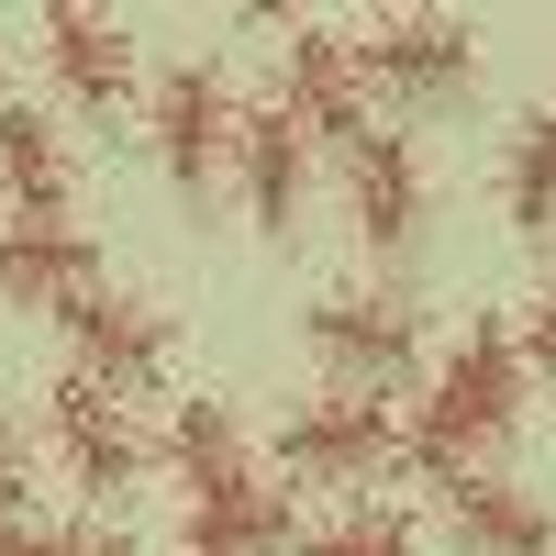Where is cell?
I'll return each instance as SVG.
<instances>
[{
  "mask_svg": "<svg viewBox=\"0 0 556 556\" xmlns=\"http://www.w3.org/2000/svg\"><path fill=\"white\" fill-rule=\"evenodd\" d=\"M245 456H256V424H245L223 390H178V401H167V424H156V468H167L178 490L245 468Z\"/></svg>",
  "mask_w": 556,
  "mask_h": 556,
  "instance_id": "17",
  "label": "cell"
},
{
  "mask_svg": "<svg viewBox=\"0 0 556 556\" xmlns=\"http://www.w3.org/2000/svg\"><path fill=\"white\" fill-rule=\"evenodd\" d=\"M101 235L89 223H45V212H0V312H45L56 323L67 301L101 290Z\"/></svg>",
  "mask_w": 556,
  "mask_h": 556,
  "instance_id": "13",
  "label": "cell"
},
{
  "mask_svg": "<svg viewBox=\"0 0 556 556\" xmlns=\"http://www.w3.org/2000/svg\"><path fill=\"white\" fill-rule=\"evenodd\" d=\"M167 556H201V545H167Z\"/></svg>",
  "mask_w": 556,
  "mask_h": 556,
  "instance_id": "24",
  "label": "cell"
},
{
  "mask_svg": "<svg viewBox=\"0 0 556 556\" xmlns=\"http://www.w3.org/2000/svg\"><path fill=\"white\" fill-rule=\"evenodd\" d=\"M267 101L290 112L323 156L345 146V134H367L379 112V89H367V45H356V23H278V78H267Z\"/></svg>",
  "mask_w": 556,
  "mask_h": 556,
  "instance_id": "9",
  "label": "cell"
},
{
  "mask_svg": "<svg viewBox=\"0 0 556 556\" xmlns=\"http://www.w3.org/2000/svg\"><path fill=\"white\" fill-rule=\"evenodd\" d=\"M434 523L456 556H556V501L513 468H479V479H445L434 490Z\"/></svg>",
  "mask_w": 556,
  "mask_h": 556,
  "instance_id": "14",
  "label": "cell"
},
{
  "mask_svg": "<svg viewBox=\"0 0 556 556\" xmlns=\"http://www.w3.org/2000/svg\"><path fill=\"white\" fill-rule=\"evenodd\" d=\"M34 56L56 78L67 112H146V45H134L123 12H89V0H56V12H34Z\"/></svg>",
  "mask_w": 556,
  "mask_h": 556,
  "instance_id": "10",
  "label": "cell"
},
{
  "mask_svg": "<svg viewBox=\"0 0 556 556\" xmlns=\"http://www.w3.org/2000/svg\"><path fill=\"white\" fill-rule=\"evenodd\" d=\"M513 356H523V379H534V390H556V278L513 312Z\"/></svg>",
  "mask_w": 556,
  "mask_h": 556,
  "instance_id": "21",
  "label": "cell"
},
{
  "mask_svg": "<svg viewBox=\"0 0 556 556\" xmlns=\"http://www.w3.org/2000/svg\"><path fill=\"white\" fill-rule=\"evenodd\" d=\"M178 545H201V556H290L301 545V501H290V479L267 456H245V468L178 490Z\"/></svg>",
  "mask_w": 556,
  "mask_h": 556,
  "instance_id": "12",
  "label": "cell"
},
{
  "mask_svg": "<svg viewBox=\"0 0 556 556\" xmlns=\"http://www.w3.org/2000/svg\"><path fill=\"white\" fill-rule=\"evenodd\" d=\"M490 201H501V235L556 245V101L501 123V156H490Z\"/></svg>",
  "mask_w": 556,
  "mask_h": 556,
  "instance_id": "16",
  "label": "cell"
},
{
  "mask_svg": "<svg viewBox=\"0 0 556 556\" xmlns=\"http://www.w3.org/2000/svg\"><path fill=\"white\" fill-rule=\"evenodd\" d=\"M0 212L78 223V134L45 101H0Z\"/></svg>",
  "mask_w": 556,
  "mask_h": 556,
  "instance_id": "15",
  "label": "cell"
},
{
  "mask_svg": "<svg viewBox=\"0 0 556 556\" xmlns=\"http://www.w3.org/2000/svg\"><path fill=\"white\" fill-rule=\"evenodd\" d=\"M235 134H245V89L223 56H178L146 78V146L167 167V190L212 212V201H235Z\"/></svg>",
  "mask_w": 556,
  "mask_h": 556,
  "instance_id": "5",
  "label": "cell"
},
{
  "mask_svg": "<svg viewBox=\"0 0 556 556\" xmlns=\"http://www.w3.org/2000/svg\"><path fill=\"white\" fill-rule=\"evenodd\" d=\"M523 412H534V379L513 356V312H468L456 345H434L424 390L401 401V468H424L434 490L445 479H479V468L513 456Z\"/></svg>",
  "mask_w": 556,
  "mask_h": 556,
  "instance_id": "1",
  "label": "cell"
},
{
  "mask_svg": "<svg viewBox=\"0 0 556 556\" xmlns=\"http://www.w3.org/2000/svg\"><path fill=\"white\" fill-rule=\"evenodd\" d=\"M0 101H12V23H0Z\"/></svg>",
  "mask_w": 556,
  "mask_h": 556,
  "instance_id": "23",
  "label": "cell"
},
{
  "mask_svg": "<svg viewBox=\"0 0 556 556\" xmlns=\"http://www.w3.org/2000/svg\"><path fill=\"white\" fill-rule=\"evenodd\" d=\"M323 201V146L278 112V101H245V134H235V212L256 223L267 245H290Z\"/></svg>",
  "mask_w": 556,
  "mask_h": 556,
  "instance_id": "11",
  "label": "cell"
},
{
  "mask_svg": "<svg viewBox=\"0 0 556 556\" xmlns=\"http://www.w3.org/2000/svg\"><path fill=\"white\" fill-rule=\"evenodd\" d=\"M56 334H67V379H101V390H123V401H167V367H178V323H167V301L101 278L89 301L56 312Z\"/></svg>",
  "mask_w": 556,
  "mask_h": 556,
  "instance_id": "8",
  "label": "cell"
},
{
  "mask_svg": "<svg viewBox=\"0 0 556 556\" xmlns=\"http://www.w3.org/2000/svg\"><path fill=\"white\" fill-rule=\"evenodd\" d=\"M256 456H267L290 490H345V501H367V490L401 468V401H367V390H301V401L256 434Z\"/></svg>",
  "mask_w": 556,
  "mask_h": 556,
  "instance_id": "4",
  "label": "cell"
},
{
  "mask_svg": "<svg viewBox=\"0 0 556 556\" xmlns=\"http://www.w3.org/2000/svg\"><path fill=\"white\" fill-rule=\"evenodd\" d=\"M34 456L78 490V513H112V501H134L156 479V424H146V401H123L101 379H45L34 401Z\"/></svg>",
  "mask_w": 556,
  "mask_h": 556,
  "instance_id": "3",
  "label": "cell"
},
{
  "mask_svg": "<svg viewBox=\"0 0 556 556\" xmlns=\"http://www.w3.org/2000/svg\"><path fill=\"white\" fill-rule=\"evenodd\" d=\"M34 468H45V456H34V424L0 401V513H23V523H34Z\"/></svg>",
  "mask_w": 556,
  "mask_h": 556,
  "instance_id": "20",
  "label": "cell"
},
{
  "mask_svg": "<svg viewBox=\"0 0 556 556\" xmlns=\"http://www.w3.org/2000/svg\"><path fill=\"white\" fill-rule=\"evenodd\" d=\"M23 556H134V534L112 513H34L23 523Z\"/></svg>",
  "mask_w": 556,
  "mask_h": 556,
  "instance_id": "19",
  "label": "cell"
},
{
  "mask_svg": "<svg viewBox=\"0 0 556 556\" xmlns=\"http://www.w3.org/2000/svg\"><path fill=\"white\" fill-rule=\"evenodd\" d=\"M301 345L323 367V390H367V401H412L434 367L424 301L390 290V278H334V290L301 301Z\"/></svg>",
  "mask_w": 556,
  "mask_h": 556,
  "instance_id": "2",
  "label": "cell"
},
{
  "mask_svg": "<svg viewBox=\"0 0 556 556\" xmlns=\"http://www.w3.org/2000/svg\"><path fill=\"white\" fill-rule=\"evenodd\" d=\"M290 556H424V513L412 501H334V513H312Z\"/></svg>",
  "mask_w": 556,
  "mask_h": 556,
  "instance_id": "18",
  "label": "cell"
},
{
  "mask_svg": "<svg viewBox=\"0 0 556 556\" xmlns=\"http://www.w3.org/2000/svg\"><path fill=\"white\" fill-rule=\"evenodd\" d=\"M367 45V89H390L401 112H445L479 89V23L468 12H434V0H390V12L356 23Z\"/></svg>",
  "mask_w": 556,
  "mask_h": 556,
  "instance_id": "7",
  "label": "cell"
},
{
  "mask_svg": "<svg viewBox=\"0 0 556 556\" xmlns=\"http://www.w3.org/2000/svg\"><path fill=\"white\" fill-rule=\"evenodd\" d=\"M334 212H345V235L367 267H412L434 235V167L424 146H412V123H367L334 146Z\"/></svg>",
  "mask_w": 556,
  "mask_h": 556,
  "instance_id": "6",
  "label": "cell"
},
{
  "mask_svg": "<svg viewBox=\"0 0 556 556\" xmlns=\"http://www.w3.org/2000/svg\"><path fill=\"white\" fill-rule=\"evenodd\" d=\"M0 556H23V513H0Z\"/></svg>",
  "mask_w": 556,
  "mask_h": 556,
  "instance_id": "22",
  "label": "cell"
}]
</instances>
